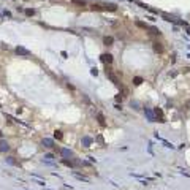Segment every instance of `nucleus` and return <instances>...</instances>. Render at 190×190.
Wrapping results in <instances>:
<instances>
[{
    "label": "nucleus",
    "mask_w": 190,
    "mask_h": 190,
    "mask_svg": "<svg viewBox=\"0 0 190 190\" xmlns=\"http://www.w3.org/2000/svg\"><path fill=\"white\" fill-rule=\"evenodd\" d=\"M62 132H60V130H56V132H54V138L56 139H62Z\"/></svg>",
    "instance_id": "nucleus-17"
},
{
    "label": "nucleus",
    "mask_w": 190,
    "mask_h": 190,
    "mask_svg": "<svg viewBox=\"0 0 190 190\" xmlns=\"http://www.w3.org/2000/svg\"><path fill=\"white\" fill-rule=\"evenodd\" d=\"M152 45H154V49H155V51H157V52H163V46L160 45L158 41H154V43H152Z\"/></svg>",
    "instance_id": "nucleus-11"
},
{
    "label": "nucleus",
    "mask_w": 190,
    "mask_h": 190,
    "mask_svg": "<svg viewBox=\"0 0 190 190\" xmlns=\"http://www.w3.org/2000/svg\"><path fill=\"white\" fill-rule=\"evenodd\" d=\"M106 75H108V78L111 79V81L114 82V84H119V79H117V78H116V76L111 73V70H106Z\"/></svg>",
    "instance_id": "nucleus-6"
},
{
    "label": "nucleus",
    "mask_w": 190,
    "mask_h": 190,
    "mask_svg": "<svg viewBox=\"0 0 190 190\" xmlns=\"http://www.w3.org/2000/svg\"><path fill=\"white\" fill-rule=\"evenodd\" d=\"M2 136H3V133H2V130H0V138H2Z\"/></svg>",
    "instance_id": "nucleus-21"
},
{
    "label": "nucleus",
    "mask_w": 190,
    "mask_h": 190,
    "mask_svg": "<svg viewBox=\"0 0 190 190\" xmlns=\"http://www.w3.org/2000/svg\"><path fill=\"white\" fill-rule=\"evenodd\" d=\"M154 112H155V116H157L158 122H165V119H163V111H162V109H160V108H155Z\"/></svg>",
    "instance_id": "nucleus-2"
},
{
    "label": "nucleus",
    "mask_w": 190,
    "mask_h": 190,
    "mask_svg": "<svg viewBox=\"0 0 190 190\" xmlns=\"http://www.w3.org/2000/svg\"><path fill=\"white\" fill-rule=\"evenodd\" d=\"M162 18L165 19V21H169V22H178V19H176L174 16H169V14H166V13H162Z\"/></svg>",
    "instance_id": "nucleus-5"
},
{
    "label": "nucleus",
    "mask_w": 190,
    "mask_h": 190,
    "mask_svg": "<svg viewBox=\"0 0 190 190\" xmlns=\"http://www.w3.org/2000/svg\"><path fill=\"white\" fill-rule=\"evenodd\" d=\"M73 5H78V6H86V2L84 0H71Z\"/></svg>",
    "instance_id": "nucleus-13"
},
{
    "label": "nucleus",
    "mask_w": 190,
    "mask_h": 190,
    "mask_svg": "<svg viewBox=\"0 0 190 190\" xmlns=\"http://www.w3.org/2000/svg\"><path fill=\"white\" fill-rule=\"evenodd\" d=\"M33 14H35V10H32V8L25 10V16H33Z\"/></svg>",
    "instance_id": "nucleus-18"
},
{
    "label": "nucleus",
    "mask_w": 190,
    "mask_h": 190,
    "mask_svg": "<svg viewBox=\"0 0 190 190\" xmlns=\"http://www.w3.org/2000/svg\"><path fill=\"white\" fill-rule=\"evenodd\" d=\"M43 144H45L46 147H54V141H52V139H48V138L43 139Z\"/></svg>",
    "instance_id": "nucleus-9"
},
{
    "label": "nucleus",
    "mask_w": 190,
    "mask_h": 190,
    "mask_svg": "<svg viewBox=\"0 0 190 190\" xmlns=\"http://www.w3.org/2000/svg\"><path fill=\"white\" fill-rule=\"evenodd\" d=\"M90 143H92V139L89 138V136H84V138H82V144H84L86 147H89V146H90Z\"/></svg>",
    "instance_id": "nucleus-12"
},
{
    "label": "nucleus",
    "mask_w": 190,
    "mask_h": 190,
    "mask_svg": "<svg viewBox=\"0 0 190 190\" xmlns=\"http://www.w3.org/2000/svg\"><path fill=\"white\" fill-rule=\"evenodd\" d=\"M143 82V78H139V76H136V78H133V84L135 86H139Z\"/></svg>",
    "instance_id": "nucleus-16"
},
{
    "label": "nucleus",
    "mask_w": 190,
    "mask_h": 190,
    "mask_svg": "<svg viewBox=\"0 0 190 190\" xmlns=\"http://www.w3.org/2000/svg\"><path fill=\"white\" fill-rule=\"evenodd\" d=\"M8 149H10L8 143H6V141H3V139H0V151H2V152H6Z\"/></svg>",
    "instance_id": "nucleus-7"
},
{
    "label": "nucleus",
    "mask_w": 190,
    "mask_h": 190,
    "mask_svg": "<svg viewBox=\"0 0 190 190\" xmlns=\"http://www.w3.org/2000/svg\"><path fill=\"white\" fill-rule=\"evenodd\" d=\"M146 116L149 117V121H151V122H155V114L151 111V109H147V108H146Z\"/></svg>",
    "instance_id": "nucleus-8"
},
{
    "label": "nucleus",
    "mask_w": 190,
    "mask_h": 190,
    "mask_svg": "<svg viewBox=\"0 0 190 190\" xmlns=\"http://www.w3.org/2000/svg\"><path fill=\"white\" fill-rule=\"evenodd\" d=\"M60 154H62V157H63V158H70V157H73V152L70 151V149H60Z\"/></svg>",
    "instance_id": "nucleus-3"
},
{
    "label": "nucleus",
    "mask_w": 190,
    "mask_h": 190,
    "mask_svg": "<svg viewBox=\"0 0 190 190\" xmlns=\"http://www.w3.org/2000/svg\"><path fill=\"white\" fill-rule=\"evenodd\" d=\"M97 117H98V122H100V124L105 125V116H103L101 112H98V114H97Z\"/></svg>",
    "instance_id": "nucleus-15"
},
{
    "label": "nucleus",
    "mask_w": 190,
    "mask_h": 190,
    "mask_svg": "<svg viewBox=\"0 0 190 190\" xmlns=\"http://www.w3.org/2000/svg\"><path fill=\"white\" fill-rule=\"evenodd\" d=\"M8 163H11V165H16V162L13 160V157H10V158H8Z\"/></svg>",
    "instance_id": "nucleus-19"
},
{
    "label": "nucleus",
    "mask_w": 190,
    "mask_h": 190,
    "mask_svg": "<svg viewBox=\"0 0 190 190\" xmlns=\"http://www.w3.org/2000/svg\"><path fill=\"white\" fill-rule=\"evenodd\" d=\"M136 25H138V27H141V29H144V30H149V25L144 24V22H141V21H136Z\"/></svg>",
    "instance_id": "nucleus-14"
},
{
    "label": "nucleus",
    "mask_w": 190,
    "mask_h": 190,
    "mask_svg": "<svg viewBox=\"0 0 190 190\" xmlns=\"http://www.w3.org/2000/svg\"><path fill=\"white\" fill-rule=\"evenodd\" d=\"M45 158H48V160H51V158H54V155H52V154H48V155H46V157Z\"/></svg>",
    "instance_id": "nucleus-20"
},
{
    "label": "nucleus",
    "mask_w": 190,
    "mask_h": 190,
    "mask_svg": "<svg viewBox=\"0 0 190 190\" xmlns=\"http://www.w3.org/2000/svg\"><path fill=\"white\" fill-rule=\"evenodd\" d=\"M16 52H18L19 56H30V51H27V49L22 48V46H18V48H16Z\"/></svg>",
    "instance_id": "nucleus-1"
},
{
    "label": "nucleus",
    "mask_w": 190,
    "mask_h": 190,
    "mask_svg": "<svg viewBox=\"0 0 190 190\" xmlns=\"http://www.w3.org/2000/svg\"><path fill=\"white\" fill-rule=\"evenodd\" d=\"M112 41H114V38H112V36H105V38H103V43H105L106 46H111Z\"/></svg>",
    "instance_id": "nucleus-10"
},
{
    "label": "nucleus",
    "mask_w": 190,
    "mask_h": 190,
    "mask_svg": "<svg viewBox=\"0 0 190 190\" xmlns=\"http://www.w3.org/2000/svg\"><path fill=\"white\" fill-rule=\"evenodd\" d=\"M101 62H105V63H111L112 62V56L111 54H101Z\"/></svg>",
    "instance_id": "nucleus-4"
}]
</instances>
